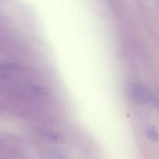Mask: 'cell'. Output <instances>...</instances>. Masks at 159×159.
I'll return each mask as SVG.
<instances>
[{
	"label": "cell",
	"mask_w": 159,
	"mask_h": 159,
	"mask_svg": "<svg viewBox=\"0 0 159 159\" xmlns=\"http://www.w3.org/2000/svg\"><path fill=\"white\" fill-rule=\"evenodd\" d=\"M129 93L134 101L138 103H153L155 106L159 99L145 85L139 83H132L130 85Z\"/></svg>",
	"instance_id": "cell-1"
},
{
	"label": "cell",
	"mask_w": 159,
	"mask_h": 159,
	"mask_svg": "<svg viewBox=\"0 0 159 159\" xmlns=\"http://www.w3.org/2000/svg\"><path fill=\"white\" fill-rule=\"evenodd\" d=\"M146 135L148 139L152 140V141H155V142L159 141V134L158 132L152 127H148L146 130Z\"/></svg>",
	"instance_id": "cell-2"
}]
</instances>
